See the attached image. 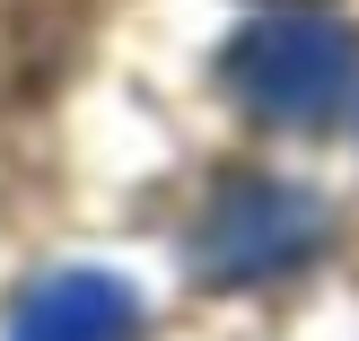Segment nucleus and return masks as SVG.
Wrapping results in <instances>:
<instances>
[{
    "label": "nucleus",
    "mask_w": 359,
    "mask_h": 341,
    "mask_svg": "<svg viewBox=\"0 0 359 341\" xmlns=\"http://www.w3.org/2000/svg\"><path fill=\"white\" fill-rule=\"evenodd\" d=\"M351 79H359V35L333 27V18H307V9L255 18L228 44V97L263 123H290V132L325 123L351 97Z\"/></svg>",
    "instance_id": "obj_1"
},
{
    "label": "nucleus",
    "mask_w": 359,
    "mask_h": 341,
    "mask_svg": "<svg viewBox=\"0 0 359 341\" xmlns=\"http://www.w3.org/2000/svg\"><path fill=\"white\" fill-rule=\"evenodd\" d=\"M9 341H140V298L114 272H44L18 298Z\"/></svg>",
    "instance_id": "obj_3"
},
{
    "label": "nucleus",
    "mask_w": 359,
    "mask_h": 341,
    "mask_svg": "<svg viewBox=\"0 0 359 341\" xmlns=\"http://www.w3.org/2000/svg\"><path fill=\"white\" fill-rule=\"evenodd\" d=\"M333 219L307 184H272V175H237V184L210 193L202 228H193V272L210 289H245V280H280L307 272L325 254Z\"/></svg>",
    "instance_id": "obj_2"
}]
</instances>
